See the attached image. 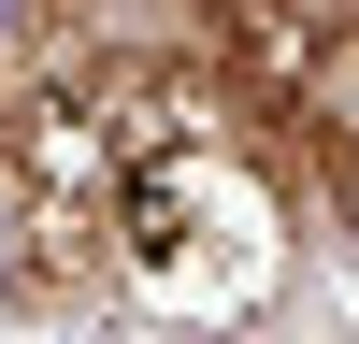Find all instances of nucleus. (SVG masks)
<instances>
[{
  "instance_id": "obj_1",
  "label": "nucleus",
  "mask_w": 359,
  "mask_h": 344,
  "mask_svg": "<svg viewBox=\"0 0 359 344\" xmlns=\"http://www.w3.org/2000/svg\"><path fill=\"white\" fill-rule=\"evenodd\" d=\"M115 287L172 330H245L287 287V187L259 143H172L115 187Z\"/></svg>"
},
{
  "instance_id": "obj_2",
  "label": "nucleus",
  "mask_w": 359,
  "mask_h": 344,
  "mask_svg": "<svg viewBox=\"0 0 359 344\" xmlns=\"http://www.w3.org/2000/svg\"><path fill=\"white\" fill-rule=\"evenodd\" d=\"M86 287H115V201L43 187V172L0 143V315H57V301H86Z\"/></svg>"
},
{
  "instance_id": "obj_3",
  "label": "nucleus",
  "mask_w": 359,
  "mask_h": 344,
  "mask_svg": "<svg viewBox=\"0 0 359 344\" xmlns=\"http://www.w3.org/2000/svg\"><path fill=\"white\" fill-rule=\"evenodd\" d=\"M302 158H316V187H331V215H345V244H359V129H316Z\"/></svg>"
}]
</instances>
